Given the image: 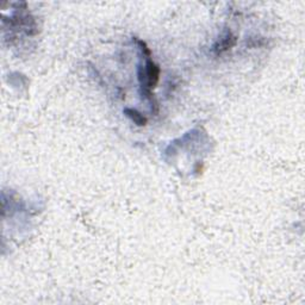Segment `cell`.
<instances>
[{
  "instance_id": "6da1fadb",
  "label": "cell",
  "mask_w": 305,
  "mask_h": 305,
  "mask_svg": "<svg viewBox=\"0 0 305 305\" xmlns=\"http://www.w3.org/2000/svg\"><path fill=\"white\" fill-rule=\"evenodd\" d=\"M160 78V68L158 65L153 61L149 56H147L146 65L143 67H140L138 71V79H140L141 86L143 89V94L144 97L148 99H150V102L153 103V96H152V90L158 85Z\"/></svg>"
},
{
  "instance_id": "7a4b0ae2",
  "label": "cell",
  "mask_w": 305,
  "mask_h": 305,
  "mask_svg": "<svg viewBox=\"0 0 305 305\" xmlns=\"http://www.w3.org/2000/svg\"><path fill=\"white\" fill-rule=\"evenodd\" d=\"M235 42H236V40H235V37L232 36V34L230 31H226L224 36H222L221 39L217 41L215 47H213V50H215L217 55L223 54V53L228 52L229 49H231L232 47H234Z\"/></svg>"
},
{
  "instance_id": "3957f363",
  "label": "cell",
  "mask_w": 305,
  "mask_h": 305,
  "mask_svg": "<svg viewBox=\"0 0 305 305\" xmlns=\"http://www.w3.org/2000/svg\"><path fill=\"white\" fill-rule=\"evenodd\" d=\"M124 113L128 116L129 118L131 119V121L134 122L135 124H137L138 127H144V125L147 124V118L144 117L142 113H140L136 110L133 109H125Z\"/></svg>"
}]
</instances>
